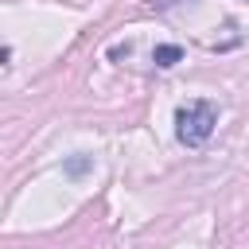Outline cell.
Segmentation results:
<instances>
[{
    "mask_svg": "<svg viewBox=\"0 0 249 249\" xmlns=\"http://www.w3.org/2000/svg\"><path fill=\"white\" fill-rule=\"evenodd\" d=\"M214 124H218V105L206 101V97H198V101H191V105H183V109L175 113V136H179L187 148L206 144V140L214 136Z\"/></svg>",
    "mask_w": 249,
    "mask_h": 249,
    "instance_id": "1",
    "label": "cell"
},
{
    "mask_svg": "<svg viewBox=\"0 0 249 249\" xmlns=\"http://www.w3.org/2000/svg\"><path fill=\"white\" fill-rule=\"evenodd\" d=\"M152 62L156 66H175V62H183V47H175V43H160L156 51H152Z\"/></svg>",
    "mask_w": 249,
    "mask_h": 249,
    "instance_id": "2",
    "label": "cell"
},
{
    "mask_svg": "<svg viewBox=\"0 0 249 249\" xmlns=\"http://www.w3.org/2000/svg\"><path fill=\"white\" fill-rule=\"evenodd\" d=\"M152 8H167V4H179V0H148Z\"/></svg>",
    "mask_w": 249,
    "mask_h": 249,
    "instance_id": "4",
    "label": "cell"
},
{
    "mask_svg": "<svg viewBox=\"0 0 249 249\" xmlns=\"http://www.w3.org/2000/svg\"><path fill=\"white\" fill-rule=\"evenodd\" d=\"M86 167H89V160H70V163H66V171H70V175H82Z\"/></svg>",
    "mask_w": 249,
    "mask_h": 249,
    "instance_id": "3",
    "label": "cell"
}]
</instances>
